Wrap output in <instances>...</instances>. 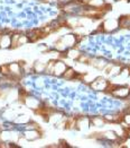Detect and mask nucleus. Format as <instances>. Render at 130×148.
<instances>
[{
	"label": "nucleus",
	"mask_w": 130,
	"mask_h": 148,
	"mask_svg": "<svg viewBox=\"0 0 130 148\" xmlns=\"http://www.w3.org/2000/svg\"><path fill=\"white\" fill-rule=\"evenodd\" d=\"M10 44H11V36L2 35L0 39V48H10Z\"/></svg>",
	"instance_id": "f257e3e1"
},
{
	"label": "nucleus",
	"mask_w": 130,
	"mask_h": 148,
	"mask_svg": "<svg viewBox=\"0 0 130 148\" xmlns=\"http://www.w3.org/2000/svg\"><path fill=\"white\" fill-rule=\"evenodd\" d=\"M66 69V66L63 62H56L54 67V74L55 75H63V73Z\"/></svg>",
	"instance_id": "f03ea898"
},
{
	"label": "nucleus",
	"mask_w": 130,
	"mask_h": 148,
	"mask_svg": "<svg viewBox=\"0 0 130 148\" xmlns=\"http://www.w3.org/2000/svg\"><path fill=\"white\" fill-rule=\"evenodd\" d=\"M62 76H63V78H65V79L71 80V79H73V78H75L76 73H75V71H74V69H72V68H66Z\"/></svg>",
	"instance_id": "7ed1b4c3"
},
{
	"label": "nucleus",
	"mask_w": 130,
	"mask_h": 148,
	"mask_svg": "<svg viewBox=\"0 0 130 148\" xmlns=\"http://www.w3.org/2000/svg\"><path fill=\"white\" fill-rule=\"evenodd\" d=\"M19 39H20V35H19V34H14V35L11 36L10 49H16L17 47H19Z\"/></svg>",
	"instance_id": "20e7f679"
},
{
	"label": "nucleus",
	"mask_w": 130,
	"mask_h": 148,
	"mask_svg": "<svg viewBox=\"0 0 130 148\" xmlns=\"http://www.w3.org/2000/svg\"><path fill=\"white\" fill-rule=\"evenodd\" d=\"M0 73L2 75V77H9L11 73H10V68L8 65H1L0 66Z\"/></svg>",
	"instance_id": "39448f33"
},
{
	"label": "nucleus",
	"mask_w": 130,
	"mask_h": 148,
	"mask_svg": "<svg viewBox=\"0 0 130 148\" xmlns=\"http://www.w3.org/2000/svg\"><path fill=\"white\" fill-rule=\"evenodd\" d=\"M67 57H68V58H71V59H75V60H77V58L80 57V52L77 51V49L72 48V49L67 52Z\"/></svg>",
	"instance_id": "423d86ee"
},
{
	"label": "nucleus",
	"mask_w": 130,
	"mask_h": 148,
	"mask_svg": "<svg viewBox=\"0 0 130 148\" xmlns=\"http://www.w3.org/2000/svg\"><path fill=\"white\" fill-rule=\"evenodd\" d=\"M89 122L91 124H93V125H95V127H98V125H101V124L104 123L106 120L103 118H91L89 120Z\"/></svg>",
	"instance_id": "0eeeda50"
},
{
	"label": "nucleus",
	"mask_w": 130,
	"mask_h": 148,
	"mask_svg": "<svg viewBox=\"0 0 130 148\" xmlns=\"http://www.w3.org/2000/svg\"><path fill=\"white\" fill-rule=\"evenodd\" d=\"M55 63H56V61H55V60H51V61L47 63L46 68H45L46 73H48V74L54 73V67H55Z\"/></svg>",
	"instance_id": "6e6552de"
},
{
	"label": "nucleus",
	"mask_w": 130,
	"mask_h": 148,
	"mask_svg": "<svg viewBox=\"0 0 130 148\" xmlns=\"http://www.w3.org/2000/svg\"><path fill=\"white\" fill-rule=\"evenodd\" d=\"M118 87H119L118 85H114V84H112V83H108V85H107L106 88H104V92H106V93H111V94H112Z\"/></svg>",
	"instance_id": "1a4fd4ad"
},
{
	"label": "nucleus",
	"mask_w": 130,
	"mask_h": 148,
	"mask_svg": "<svg viewBox=\"0 0 130 148\" xmlns=\"http://www.w3.org/2000/svg\"><path fill=\"white\" fill-rule=\"evenodd\" d=\"M103 137H104L103 132H93L90 135V138H93V139H102Z\"/></svg>",
	"instance_id": "9d476101"
},
{
	"label": "nucleus",
	"mask_w": 130,
	"mask_h": 148,
	"mask_svg": "<svg viewBox=\"0 0 130 148\" xmlns=\"http://www.w3.org/2000/svg\"><path fill=\"white\" fill-rule=\"evenodd\" d=\"M112 68H113V65H108V66L104 68V71H106V74H110V71L112 70Z\"/></svg>",
	"instance_id": "9b49d317"
},
{
	"label": "nucleus",
	"mask_w": 130,
	"mask_h": 148,
	"mask_svg": "<svg viewBox=\"0 0 130 148\" xmlns=\"http://www.w3.org/2000/svg\"><path fill=\"white\" fill-rule=\"evenodd\" d=\"M18 65H19V67H25V66H26V65H25V61H24V60L19 61V62H18Z\"/></svg>",
	"instance_id": "f8f14e48"
},
{
	"label": "nucleus",
	"mask_w": 130,
	"mask_h": 148,
	"mask_svg": "<svg viewBox=\"0 0 130 148\" xmlns=\"http://www.w3.org/2000/svg\"><path fill=\"white\" fill-rule=\"evenodd\" d=\"M1 77H2V75H1V73H0V79H1Z\"/></svg>",
	"instance_id": "ddd939ff"
},
{
	"label": "nucleus",
	"mask_w": 130,
	"mask_h": 148,
	"mask_svg": "<svg viewBox=\"0 0 130 148\" xmlns=\"http://www.w3.org/2000/svg\"><path fill=\"white\" fill-rule=\"evenodd\" d=\"M1 36H2V35H0V39H1Z\"/></svg>",
	"instance_id": "4468645a"
}]
</instances>
